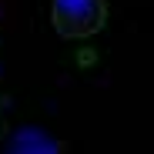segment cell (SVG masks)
I'll use <instances>...</instances> for the list:
<instances>
[{
    "mask_svg": "<svg viewBox=\"0 0 154 154\" xmlns=\"http://www.w3.org/2000/svg\"><path fill=\"white\" fill-rule=\"evenodd\" d=\"M107 23V0H50V27L64 40H91Z\"/></svg>",
    "mask_w": 154,
    "mask_h": 154,
    "instance_id": "obj_1",
    "label": "cell"
}]
</instances>
